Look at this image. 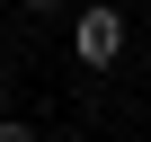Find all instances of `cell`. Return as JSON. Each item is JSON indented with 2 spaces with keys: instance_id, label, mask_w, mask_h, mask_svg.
<instances>
[{
  "instance_id": "2",
  "label": "cell",
  "mask_w": 151,
  "mask_h": 142,
  "mask_svg": "<svg viewBox=\"0 0 151 142\" xmlns=\"http://www.w3.org/2000/svg\"><path fill=\"white\" fill-rule=\"evenodd\" d=\"M18 9H62V0H18Z\"/></svg>"
},
{
  "instance_id": "1",
  "label": "cell",
  "mask_w": 151,
  "mask_h": 142,
  "mask_svg": "<svg viewBox=\"0 0 151 142\" xmlns=\"http://www.w3.org/2000/svg\"><path fill=\"white\" fill-rule=\"evenodd\" d=\"M71 62H80V71H116L124 62V9L89 0V9L71 18Z\"/></svg>"
},
{
  "instance_id": "3",
  "label": "cell",
  "mask_w": 151,
  "mask_h": 142,
  "mask_svg": "<svg viewBox=\"0 0 151 142\" xmlns=\"http://www.w3.org/2000/svg\"><path fill=\"white\" fill-rule=\"evenodd\" d=\"M0 98H9V62H0Z\"/></svg>"
}]
</instances>
